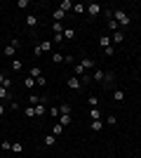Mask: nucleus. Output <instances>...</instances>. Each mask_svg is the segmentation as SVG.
<instances>
[{
  "mask_svg": "<svg viewBox=\"0 0 141 158\" xmlns=\"http://www.w3.org/2000/svg\"><path fill=\"white\" fill-rule=\"evenodd\" d=\"M113 19L118 21V26H120V31L129 28V24H132V19L127 17V12H122V10H113Z\"/></svg>",
  "mask_w": 141,
  "mask_h": 158,
  "instance_id": "1",
  "label": "nucleus"
},
{
  "mask_svg": "<svg viewBox=\"0 0 141 158\" xmlns=\"http://www.w3.org/2000/svg\"><path fill=\"white\" fill-rule=\"evenodd\" d=\"M85 14H89V17H99V14H104V7H101L99 2H89V5L85 7Z\"/></svg>",
  "mask_w": 141,
  "mask_h": 158,
  "instance_id": "2",
  "label": "nucleus"
},
{
  "mask_svg": "<svg viewBox=\"0 0 141 158\" xmlns=\"http://www.w3.org/2000/svg\"><path fill=\"white\" fill-rule=\"evenodd\" d=\"M17 50H19V40L14 38L12 43H10V45H5V50H2V54H5V57H10V59H12V57H14V52H17Z\"/></svg>",
  "mask_w": 141,
  "mask_h": 158,
  "instance_id": "3",
  "label": "nucleus"
},
{
  "mask_svg": "<svg viewBox=\"0 0 141 158\" xmlns=\"http://www.w3.org/2000/svg\"><path fill=\"white\" fill-rule=\"evenodd\" d=\"M66 85L71 87V90H75V92H78V90H82V83H80V78H78V76H71Z\"/></svg>",
  "mask_w": 141,
  "mask_h": 158,
  "instance_id": "4",
  "label": "nucleus"
},
{
  "mask_svg": "<svg viewBox=\"0 0 141 158\" xmlns=\"http://www.w3.org/2000/svg\"><path fill=\"white\" fill-rule=\"evenodd\" d=\"M45 102H47V97H42V102L40 104H35V118H42L47 113V106H45Z\"/></svg>",
  "mask_w": 141,
  "mask_h": 158,
  "instance_id": "5",
  "label": "nucleus"
},
{
  "mask_svg": "<svg viewBox=\"0 0 141 158\" xmlns=\"http://www.w3.org/2000/svg\"><path fill=\"white\" fill-rule=\"evenodd\" d=\"M57 10H61V12H64V14H68V12H71V10H73V2H71V0H61Z\"/></svg>",
  "mask_w": 141,
  "mask_h": 158,
  "instance_id": "6",
  "label": "nucleus"
},
{
  "mask_svg": "<svg viewBox=\"0 0 141 158\" xmlns=\"http://www.w3.org/2000/svg\"><path fill=\"white\" fill-rule=\"evenodd\" d=\"M80 66L85 69V71H94V69H96L94 59H87V57H85V59H80Z\"/></svg>",
  "mask_w": 141,
  "mask_h": 158,
  "instance_id": "7",
  "label": "nucleus"
},
{
  "mask_svg": "<svg viewBox=\"0 0 141 158\" xmlns=\"http://www.w3.org/2000/svg\"><path fill=\"white\" fill-rule=\"evenodd\" d=\"M12 92L10 90H5V87H0V102H12Z\"/></svg>",
  "mask_w": 141,
  "mask_h": 158,
  "instance_id": "8",
  "label": "nucleus"
},
{
  "mask_svg": "<svg viewBox=\"0 0 141 158\" xmlns=\"http://www.w3.org/2000/svg\"><path fill=\"white\" fill-rule=\"evenodd\" d=\"M52 31H54V35H57V33H64V31H66V24H61V21H52Z\"/></svg>",
  "mask_w": 141,
  "mask_h": 158,
  "instance_id": "9",
  "label": "nucleus"
},
{
  "mask_svg": "<svg viewBox=\"0 0 141 158\" xmlns=\"http://www.w3.org/2000/svg\"><path fill=\"white\" fill-rule=\"evenodd\" d=\"M104 76H106V71H101V69H94L92 71V80H96V83H101Z\"/></svg>",
  "mask_w": 141,
  "mask_h": 158,
  "instance_id": "10",
  "label": "nucleus"
},
{
  "mask_svg": "<svg viewBox=\"0 0 141 158\" xmlns=\"http://www.w3.org/2000/svg\"><path fill=\"white\" fill-rule=\"evenodd\" d=\"M99 45H101V50H106V47L113 45V40L108 38V35H101V38H99Z\"/></svg>",
  "mask_w": 141,
  "mask_h": 158,
  "instance_id": "11",
  "label": "nucleus"
},
{
  "mask_svg": "<svg viewBox=\"0 0 141 158\" xmlns=\"http://www.w3.org/2000/svg\"><path fill=\"white\" fill-rule=\"evenodd\" d=\"M26 24L35 31V28H38V17H35V14H28V17H26Z\"/></svg>",
  "mask_w": 141,
  "mask_h": 158,
  "instance_id": "12",
  "label": "nucleus"
},
{
  "mask_svg": "<svg viewBox=\"0 0 141 158\" xmlns=\"http://www.w3.org/2000/svg\"><path fill=\"white\" fill-rule=\"evenodd\" d=\"M42 144H45V146H54V144H57V137H54L52 132H49V135H45V139H42Z\"/></svg>",
  "mask_w": 141,
  "mask_h": 158,
  "instance_id": "13",
  "label": "nucleus"
},
{
  "mask_svg": "<svg viewBox=\"0 0 141 158\" xmlns=\"http://www.w3.org/2000/svg\"><path fill=\"white\" fill-rule=\"evenodd\" d=\"M28 76H31V78H35V80H38V78H40V76H42V69H40V66H33V69L28 71Z\"/></svg>",
  "mask_w": 141,
  "mask_h": 158,
  "instance_id": "14",
  "label": "nucleus"
},
{
  "mask_svg": "<svg viewBox=\"0 0 141 158\" xmlns=\"http://www.w3.org/2000/svg\"><path fill=\"white\" fill-rule=\"evenodd\" d=\"M52 19H54V21H61V24H64V19H66V14L61 12V10H54V12H52Z\"/></svg>",
  "mask_w": 141,
  "mask_h": 158,
  "instance_id": "15",
  "label": "nucleus"
},
{
  "mask_svg": "<svg viewBox=\"0 0 141 158\" xmlns=\"http://www.w3.org/2000/svg\"><path fill=\"white\" fill-rule=\"evenodd\" d=\"M113 80H115V73L106 71V76H104V85H113Z\"/></svg>",
  "mask_w": 141,
  "mask_h": 158,
  "instance_id": "16",
  "label": "nucleus"
},
{
  "mask_svg": "<svg viewBox=\"0 0 141 158\" xmlns=\"http://www.w3.org/2000/svg\"><path fill=\"white\" fill-rule=\"evenodd\" d=\"M106 26H108V31H111V33L120 31V26H118V21H115V19H108V21H106Z\"/></svg>",
  "mask_w": 141,
  "mask_h": 158,
  "instance_id": "17",
  "label": "nucleus"
},
{
  "mask_svg": "<svg viewBox=\"0 0 141 158\" xmlns=\"http://www.w3.org/2000/svg\"><path fill=\"white\" fill-rule=\"evenodd\" d=\"M21 85L26 87V90H33V85H35V78H31V76H26V78H24V83H21Z\"/></svg>",
  "mask_w": 141,
  "mask_h": 158,
  "instance_id": "18",
  "label": "nucleus"
},
{
  "mask_svg": "<svg viewBox=\"0 0 141 158\" xmlns=\"http://www.w3.org/2000/svg\"><path fill=\"white\" fill-rule=\"evenodd\" d=\"M59 113H61V116H71V104H66V102L59 104Z\"/></svg>",
  "mask_w": 141,
  "mask_h": 158,
  "instance_id": "19",
  "label": "nucleus"
},
{
  "mask_svg": "<svg viewBox=\"0 0 141 158\" xmlns=\"http://www.w3.org/2000/svg\"><path fill=\"white\" fill-rule=\"evenodd\" d=\"M52 135H54V137H61V135H64V125L54 123V125H52Z\"/></svg>",
  "mask_w": 141,
  "mask_h": 158,
  "instance_id": "20",
  "label": "nucleus"
},
{
  "mask_svg": "<svg viewBox=\"0 0 141 158\" xmlns=\"http://www.w3.org/2000/svg\"><path fill=\"white\" fill-rule=\"evenodd\" d=\"M113 102H118V104L125 102V92H122V90H113Z\"/></svg>",
  "mask_w": 141,
  "mask_h": 158,
  "instance_id": "21",
  "label": "nucleus"
},
{
  "mask_svg": "<svg viewBox=\"0 0 141 158\" xmlns=\"http://www.w3.org/2000/svg\"><path fill=\"white\" fill-rule=\"evenodd\" d=\"M38 47H40L42 54H45V52H49V50H52V43H49V40H42V43H38Z\"/></svg>",
  "mask_w": 141,
  "mask_h": 158,
  "instance_id": "22",
  "label": "nucleus"
},
{
  "mask_svg": "<svg viewBox=\"0 0 141 158\" xmlns=\"http://www.w3.org/2000/svg\"><path fill=\"white\" fill-rule=\"evenodd\" d=\"M24 116H26V118H35V106L28 104L26 109H24Z\"/></svg>",
  "mask_w": 141,
  "mask_h": 158,
  "instance_id": "23",
  "label": "nucleus"
},
{
  "mask_svg": "<svg viewBox=\"0 0 141 158\" xmlns=\"http://www.w3.org/2000/svg\"><path fill=\"white\" fill-rule=\"evenodd\" d=\"M85 7L87 5H82V2H73V12L75 14H85Z\"/></svg>",
  "mask_w": 141,
  "mask_h": 158,
  "instance_id": "24",
  "label": "nucleus"
},
{
  "mask_svg": "<svg viewBox=\"0 0 141 158\" xmlns=\"http://www.w3.org/2000/svg\"><path fill=\"white\" fill-rule=\"evenodd\" d=\"M57 123H59V125H71V116H59V118H57Z\"/></svg>",
  "mask_w": 141,
  "mask_h": 158,
  "instance_id": "25",
  "label": "nucleus"
},
{
  "mask_svg": "<svg viewBox=\"0 0 141 158\" xmlns=\"http://www.w3.org/2000/svg\"><path fill=\"white\" fill-rule=\"evenodd\" d=\"M75 35H78V33H75V28H66V31H64V38H66V40H73Z\"/></svg>",
  "mask_w": 141,
  "mask_h": 158,
  "instance_id": "26",
  "label": "nucleus"
},
{
  "mask_svg": "<svg viewBox=\"0 0 141 158\" xmlns=\"http://www.w3.org/2000/svg\"><path fill=\"white\" fill-rule=\"evenodd\" d=\"M92 130L94 132H101V130H104V120H92Z\"/></svg>",
  "mask_w": 141,
  "mask_h": 158,
  "instance_id": "27",
  "label": "nucleus"
},
{
  "mask_svg": "<svg viewBox=\"0 0 141 158\" xmlns=\"http://www.w3.org/2000/svg\"><path fill=\"white\" fill-rule=\"evenodd\" d=\"M89 118L92 120H101V111L99 109H89Z\"/></svg>",
  "mask_w": 141,
  "mask_h": 158,
  "instance_id": "28",
  "label": "nucleus"
},
{
  "mask_svg": "<svg viewBox=\"0 0 141 158\" xmlns=\"http://www.w3.org/2000/svg\"><path fill=\"white\" fill-rule=\"evenodd\" d=\"M125 40V31H115L113 33V43H122Z\"/></svg>",
  "mask_w": 141,
  "mask_h": 158,
  "instance_id": "29",
  "label": "nucleus"
},
{
  "mask_svg": "<svg viewBox=\"0 0 141 158\" xmlns=\"http://www.w3.org/2000/svg\"><path fill=\"white\" fill-rule=\"evenodd\" d=\"M28 102H31V106H35V104H40V102H42V97H38V94H28Z\"/></svg>",
  "mask_w": 141,
  "mask_h": 158,
  "instance_id": "30",
  "label": "nucleus"
},
{
  "mask_svg": "<svg viewBox=\"0 0 141 158\" xmlns=\"http://www.w3.org/2000/svg\"><path fill=\"white\" fill-rule=\"evenodd\" d=\"M87 104H89V109H96V106H99V99L94 97V94H89V99H87Z\"/></svg>",
  "mask_w": 141,
  "mask_h": 158,
  "instance_id": "31",
  "label": "nucleus"
},
{
  "mask_svg": "<svg viewBox=\"0 0 141 158\" xmlns=\"http://www.w3.org/2000/svg\"><path fill=\"white\" fill-rule=\"evenodd\" d=\"M12 151L14 153H24V144H21V142H14V144H12Z\"/></svg>",
  "mask_w": 141,
  "mask_h": 158,
  "instance_id": "32",
  "label": "nucleus"
},
{
  "mask_svg": "<svg viewBox=\"0 0 141 158\" xmlns=\"http://www.w3.org/2000/svg\"><path fill=\"white\" fill-rule=\"evenodd\" d=\"M0 146H2V151H12V142H10V139H2Z\"/></svg>",
  "mask_w": 141,
  "mask_h": 158,
  "instance_id": "33",
  "label": "nucleus"
},
{
  "mask_svg": "<svg viewBox=\"0 0 141 158\" xmlns=\"http://www.w3.org/2000/svg\"><path fill=\"white\" fill-rule=\"evenodd\" d=\"M73 71H75V76H78V78H82V76L87 73V71H85V69H82L80 64H75V69H73Z\"/></svg>",
  "mask_w": 141,
  "mask_h": 158,
  "instance_id": "34",
  "label": "nucleus"
},
{
  "mask_svg": "<svg viewBox=\"0 0 141 158\" xmlns=\"http://www.w3.org/2000/svg\"><path fill=\"white\" fill-rule=\"evenodd\" d=\"M52 61H54V64H61V61H64V54L54 52V54H52Z\"/></svg>",
  "mask_w": 141,
  "mask_h": 158,
  "instance_id": "35",
  "label": "nucleus"
},
{
  "mask_svg": "<svg viewBox=\"0 0 141 158\" xmlns=\"http://www.w3.org/2000/svg\"><path fill=\"white\" fill-rule=\"evenodd\" d=\"M10 66H12V71H14V73H17V71H21V61H19V59H14Z\"/></svg>",
  "mask_w": 141,
  "mask_h": 158,
  "instance_id": "36",
  "label": "nucleus"
},
{
  "mask_svg": "<svg viewBox=\"0 0 141 158\" xmlns=\"http://www.w3.org/2000/svg\"><path fill=\"white\" fill-rule=\"evenodd\" d=\"M49 116H52V118H59L61 113H59V106H52V109H49Z\"/></svg>",
  "mask_w": 141,
  "mask_h": 158,
  "instance_id": "37",
  "label": "nucleus"
},
{
  "mask_svg": "<svg viewBox=\"0 0 141 158\" xmlns=\"http://www.w3.org/2000/svg\"><path fill=\"white\" fill-rule=\"evenodd\" d=\"M12 83H14V80L10 78V76H7V78H5V83H2L0 87H5V90H10V87H12Z\"/></svg>",
  "mask_w": 141,
  "mask_h": 158,
  "instance_id": "38",
  "label": "nucleus"
},
{
  "mask_svg": "<svg viewBox=\"0 0 141 158\" xmlns=\"http://www.w3.org/2000/svg\"><path fill=\"white\" fill-rule=\"evenodd\" d=\"M104 17H106V21H108V19H113V10H108V7H104Z\"/></svg>",
  "mask_w": 141,
  "mask_h": 158,
  "instance_id": "39",
  "label": "nucleus"
},
{
  "mask_svg": "<svg viewBox=\"0 0 141 158\" xmlns=\"http://www.w3.org/2000/svg\"><path fill=\"white\" fill-rule=\"evenodd\" d=\"M104 54H106V57H113V54H115V47H113V45L106 47V50H104Z\"/></svg>",
  "mask_w": 141,
  "mask_h": 158,
  "instance_id": "40",
  "label": "nucleus"
},
{
  "mask_svg": "<svg viewBox=\"0 0 141 158\" xmlns=\"http://www.w3.org/2000/svg\"><path fill=\"white\" fill-rule=\"evenodd\" d=\"M28 5H31V2H28V0H19V2H17V7H21V10H26Z\"/></svg>",
  "mask_w": 141,
  "mask_h": 158,
  "instance_id": "41",
  "label": "nucleus"
},
{
  "mask_svg": "<svg viewBox=\"0 0 141 158\" xmlns=\"http://www.w3.org/2000/svg\"><path fill=\"white\" fill-rule=\"evenodd\" d=\"M61 40H64V33H57V35H54V45H59Z\"/></svg>",
  "mask_w": 141,
  "mask_h": 158,
  "instance_id": "42",
  "label": "nucleus"
},
{
  "mask_svg": "<svg viewBox=\"0 0 141 158\" xmlns=\"http://www.w3.org/2000/svg\"><path fill=\"white\" fill-rule=\"evenodd\" d=\"M115 123H118V118H115L113 113H108V125H115Z\"/></svg>",
  "mask_w": 141,
  "mask_h": 158,
  "instance_id": "43",
  "label": "nucleus"
},
{
  "mask_svg": "<svg viewBox=\"0 0 141 158\" xmlns=\"http://www.w3.org/2000/svg\"><path fill=\"white\" fill-rule=\"evenodd\" d=\"M35 85H47V80H45V76H40V78L35 80Z\"/></svg>",
  "mask_w": 141,
  "mask_h": 158,
  "instance_id": "44",
  "label": "nucleus"
},
{
  "mask_svg": "<svg viewBox=\"0 0 141 158\" xmlns=\"http://www.w3.org/2000/svg\"><path fill=\"white\" fill-rule=\"evenodd\" d=\"M10 109H12V111H17V109H19V102H14V99H12V102H10Z\"/></svg>",
  "mask_w": 141,
  "mask_h": 158,
  "instance_id": "45",
  "label": "nucleus"
},
{
  "mask_svg": "<svg viewBox=\"0 0 141 158\" xmlns=\"http://www.w3.org/2000/svg\"><path fill=\"white\" fill-rule=\"evenodd\" d=\"M33 54H35V57H42V50H40L38 45H35V47H33Z\"/></svg>",
  "mask_w": 141,
  "mask_h": 158,
  "instance_id": "46",
  "label": "nucleus"
},
{
  "mask_svg": "<svg viewBox=\"0 0 141 158\" xmlns=\"http://www.w3.org/2000/svg\"><path fill=\"white\" fill-rule=\"evenodd\" d=\"M5 111H7V106H5V104H0V118L5 116Z\"/></svg>",
  "mask_w": 141,
  "mask_h": 158,
  "instance_id": "47",
  "label": "nucleus"
},
{
  "mask_svg": "<svg viewBox=\"0 0 141 158\" xmlns=\"http://www.w3.org/2000/svg\"><path fill=\"white\" fill-rule=\"evenodd\" d=\"M5 78H7L5 73H0V85H2V83H5Z\"/></svg>",
  "mask_w": 141,
  "mask_h": 158,
  "instance_id": "48",
  "label": "nucleus"
}]
</instances>
